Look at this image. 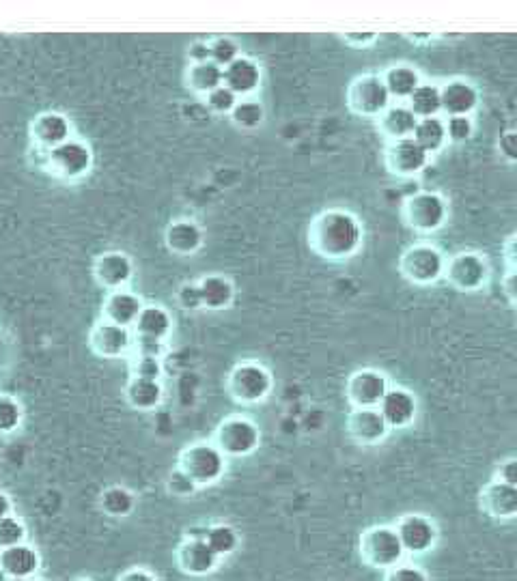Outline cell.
Instances as JSON below:
<instances>
[{
    "label": "cell",
    "instance_id": "obj_1",
    "mask_svg": "<svg viewBox=\"0 0 517 581\" xmlns=\"http://www.w3.org/2000/svg\"><path fill=\"white\" fill-rule=\"evenodd\" d=\"M309 242L321 259L345 261L362 248L365 229L352 211L326 209L311 222Z\"/></svg>",
    "mask_w": 517,
    "mask_h": 581
},
{
    "label": "cell",
    "instance_id": "obj_2",
    "mask_svg": "<svg viewBox=\"0 0 517 581\" xmlns=\"http://www.w3.org/2000/svg\"><path fill=\"white\" fill-rule=\"evenodd\" d=\"M274 388L272 373L259 362H240L227 379V392L235 403L255 405L268 399Z\"/></svg>",
    "mask_w": 517,
    "mask_h": 581
},
{
    "label": "cell",
    "instance_id": "obj_3",
    "mask_svg": "<svg viewBox=\"0 0 517 581\" xmlns=\"http://www.w3.org/2000/svg\"><path fill=\"white\" fill-rule=\"evenodd\" d=\"M446 257L433 244H414L401 254L399 272L416 287H429L444 278Z\"/></svg>",
    "mask_w": 517,
    "mask_h": 581
},
{
    "label": "cell",
    "instance_id": "obj_4",
    "mask_svg": "<svg viewBox=\"0 0 517 581\" xmlns=\"http://www.w3.org/2000/svg\"><path fill=\"white\" fill-rule=\"evenodd\" d=\"M177 467H181L197 483V487H209L225 476L227 457L222 455L216 444L199 442L184 448Z\"/></svg>",
    "mask_w": 517,
    "mask_h": 581
},
{
    "label": "cell",
    "instance_id": "obj_5",
    "mask_svg": "<svg viewBox=\"0 0 517 581\" xmlns=\"http://www.w3.org/2000/svg\"><path fill=\"white\" fill-rule=\"evenodd\" d=\"M403 218L416 233L431 235L449 220V203L438 192H416L405 201Z\"/></svg>",
    "mask_w": 517,
    "mask_h": 581
},
{
    "label": "cell",
    "instance_id": "obj_6",
    "mask_svg": "<svg viewBox=\"0 0 517 581\" xmlns=\"http://www.w3.org/2000/svg\"><path fill=\"white\" fill-rule=\"evenodd\" d=\"M405 551L399 543L395 528L390 526H375L362 532L360 536V558L371 569L388 571L393 566L403 562Z\"/></svg>",
    "mask_w": 517,
    "mask_h": 581
},
{
    "label": "cell",
    "instance_id": "obj_7",
    "mask_svg": "<svg viewBox=\"0 0 517 581\" xmlns=\"http://www.w3.org/2000/svg\"><path fill=\"white\" fill-rule=\"evenodd\" d=\"M214 444L227 459L248 457L259 448L261 431L253 420H248L244 416H229L218 424Z\"/></svg>",
    "mask_w": 517,
    "mask_h": 581
},
{
    "label": "cell",
    "instance_id": "obj_8",
    "mask_svg": "<svg viewBox=\"0 0 517 581\" xmlns=\"http://www.w3.org/2000/svg\"><path fill=\"white\" fill-rule=\"evenodd\" d=\"M393 104L382 74H362L347 89V106L358 117L377 119Z\"/></svg>",
    "mask_w": 517,
    "mask_h": 581
},
{
    "label": "cell",
    "instance_id": "obj_9",
    "mask_svg": "<svg viewBox=\"0 0 517 581\" xmlns=\"http://www.w3.org/2000/svg\"><path fill=\"white\" fill-rule=\"evenodd\" d=\"M46 166L65 181H76L89 175L93 166V151L85 140L69 138L63 145L46 153Z\"/></svg>",
    "mask_w": 517,
    "mask_h": 581
},
{
    "label": "cell",
    "instance_id": "obj_10",
    "mask_svg": "<svg viewBox=\"0 0 517 581\" xmlns=\"http://www.w3.org/2000/svg\"><path fill=\"white\" fill-rule=\"evenodd\" d=\"M444 276L457 291L474 293L485 287L489 278V265L479 252H459L453 259L446 261Z\"/></svg>",
    "mask_w": 517,
    "mask_h": 581
},
{
    "label": "cell",
    "instance_id": "obj_11",
    "mask_svg": "<svg viewBox=\"0 0 517 581\" xmlns=\"http://www.w3.org/2000/svg\"><path fill=\"white\" fill-rule=\"evenodd\" d=\"M395 532L399 536V543L405 554H412V556L427 554V551L433 549V545H436L438 541L436 523H433L429 517L418 515V513L403 515L397 521Z\"/></svg>",
    "mask_w": 517,
    "mask_h": 581
},
{
    "label": "cell",
    "instance_id": "obj_12",
    "mask_svg": "<svg viewBox=\"0 0 517 581\" xmlns=\"http://www.w3.org/2000/svg\"><path fill=\"white\" fill-rule=\"evenodd\" d=\"M431 155L416 143L414 138H403L388 143L386 147V166L397 177H416L429 166Z\"/></svg>",
    "mask_w": 517,
    "mask_h": 581
},
{
    "label": "cell",
    "instance_id": "obj_13",
    "mask_svg": "<svg viewBox=\"0 0 517 581\" xmlns=\"http://www.w3.org/2000/svg\"><path fill=\"white\" fill-rule=\"evenodd\" d=\"M388 379L384 373L375 371V368H362L347 379V399L354 405V409L377 407L388 392Z\"/></svg>",
    "mask_w": 517,
    "mask_h": 581
},
{
    "label": "cell",
    "instance_id": "obj_14",
    "mask_svg": "<svg viewBox=\"0 0 517 581\" xmlns=\"http://www.w3.org/2000/svg\"><path fill=\"white\" fill-rule=\"evenodd\" d=\"M89 347L93 349L95 356L100 358H123L125 353H130L134 347V334L130 328H121L115 323H97L89 334Z\"/></svg>",
    "mask_w": 517,
    "mask_h": 581
},
{
    "label": "cell",
    "instance_id": "obj_15",
    "mask_svg": "<svg viewBox=\"0 0 517 581\" xmlns=\"http://www.w3.org/2000/svg\"><path fill=\"white\" fill-rule=\"evenodd\" d=\"M93 276L100 287L108 291H121L134 278V263L125 252H104L95 259Z\"/></svg>",
    "mask_w": 517,
    "mask_h": 581
},
{
    "label": "cell",
    "instance_id": "obj_16",
    "mask_svg": "<svg viewBox=\"0 0 517 581\" xmlns=\"http://www.w3.org/2000/svg\"><path fill=\"white\" fill-rule=\"evenodd\" d=\"M377 412L382 414L388 429H408L418 414L416 396L405 388H388Z\"/></svg>",
    "mask_w": 517,
    "mask_h": 581
},
{
    "label": "cell",
    "instance_id": "obj_17",
    "mask_svg": "<svg viewBox=\"0 0 517 581\" xmlns=\"http://www.w3.org/2000/svg\"><path fill=\"white\" fill-rule=\"evenodd\" d=\"M261 67L257 61L248 59V56H240L231 65L222 69V84L237 97V99H248L253 97L259 87H261Z\"/></svg>",
    "mask_w": 517,
    "mask_h": 581
},
{
    "label": "cell",
    "instance_id": "obj_18",
    "mask_svg": "<svg viewBox=\"0 0 517 581\" xmlns=\"http://www.w3.org/2000/svg\"><path fill=\"white\" fill-rule=\"evenodd\" d=\"M481 104V93L468 80H451L440 87V106L449 117H470Z\"/></svg>",
    "mask_w": 517,
    "mask_h": 581
},
{
    "label": "cell",
    "instance_id": "obj_19",
    "mask_svg": "<svg viewBox=\"0 0 517 581\" xmlns=\"http://www.w3.org/2000/svg\"><path fill=\"white\" fill-rule=\"evenodd\" d=\"M388 431H390L388 424L384 422L382 414L377 412V407L354 409L347 418L349 437L362 446H377L380 442H384Z\"/></svg>",
    "mask_w": 517,
    "mask_h": 581
},
{
    "label": "cell",
    "instance_id": "obj_20",
    "mask_svg": "<svg viewBox=\"0 0 517 581\" xmlns=\"http://www.w3.org/2000/svg\"><path fill=\"white\" fill-rule=\"evenodd\" d=\"M218 556L205 541H190L186 538L177 549V566L181 573L190 577H205L218 569Z\"/></svg>",
    "mask_w": 517,
    "mask_h": 581
},
{
    "label": "cell",
    "instance_id": "obj_21",
    "mask_svg": "<svg viewBox=\"0 0 517 581\" xmlns=\"http://www.w3.org/2000/svg\"><path fill=\"white\" fill-rule=\"evenodd\" d=\"M33 143L41 151H50L72 138V123L61 112H44L31 125Z\"/></svg>",
    "mask_w": 517,
    "mask_h": 581
},
{
    "label": "cell",
    "instance_id": "obj_22",
    "mask_svg": "<svg viewBox=\"0 0 517 581\" xmlns=\"http://www.w3.org/2000/svg\"><path fill=\"white\" fill-rule=\"evenodd\" d=\"M173 332V317L169 310L160 304H145L141 315L132 325L134 340H158L166 343V338Z\"/></svg>",
    "mask_w": 517,
    "mask_h": 581
},
{
    "label": "cell",
    "instance_id": "obj_23",
    "mask_svg": "<svg viewBox=\"0 0 517 581\" xmlns=\"http://www.w3.org/2000/svg\"><path fill=\"white\" fill-rule=\"evenodd\" d=\"M203 239L205 235L201 226L188 218L171 222L164 233L166 248L177 254V257H192V254H197L203 248Z\"/></svg>",
    "mask_w": 517,
    "mask_h": 581
},
{
    "label": "cell",
    "instance_id": "obj_24",
    "mask_svg": "<svg viewBox=\"0 0 517 581\" xmlns=\"http://www.w3.org/2000/svg\"><path fill=\"white\" fill-rule=\"evenodd\" d=\"M143 300L136 293L121 289V291H110L106 302L102 306V317L106 323L121 325V328H130L136 323L138 315L143 310Z\"/></svg>",
    "mask_w": 517,
    "mask_h": 581
},
{
    "label": "cell",
    "instance_id": "obj_25",
    "mask_svg": "<svg viewBox=\"0 0 517 581\" xmlns=\"http://www.w3.org/2000/svg\"><path fill=\"white\" fill-rule=\"evenodd\" d=\"M483 513L498 521H511L517 515V487L492 480L481 491Z\"/></svg>",
    "mask_w": 517,
    "mask_h": 581
},
{
    "label": "cell",
    "instance_id": "obj_26",
    "mask_svg": "<svg viewBox=\"0 0 517 581\" xmlns=\"http://www.w3.org/2000/svg\"><path fill=\"white\" fill-rule=\"evenodd\" d=\"M41 558L29 543H20L0 551V569L13 579H31L39 571Z\"/></svg>",
    "mask_w": 517,
    "mask_h": 581
},
{
    "label": "cell",
    "instance_id": "obj_27",
    "mask_svg": "<svg viewBox=\"0 0 517 581\" xmlns=\"http://www.w3.org/2000/svg\"><path fill=\"white\" fill-rule=\"evenodd\" d=\"M418 119L414 117V112L408 108V104L403 102H393L380 117H377V127L380 132L388 138V143H395V140L412 138L414 127Z\"/></svg>",
    "mask_w": 517,
    "mask_h": 581
},
{
    "label": "cell",
    "instance_id": "obj_28",
    "mask_svg": "<svg viewBox=\"0 0 517 581\" xmlns=\"http://www.w3.org/2000/svg\"><path fill=\"white\" fill-rule=\"evenodd\" d=\"M382 80L386 84L390 99H393V102L397 99V102H403V104L408 102L410 95L423 84V78L421 74H418V69L410 65L388 67L382 74Z\"/></svg>",
    "mask_w": 517,
    "mask_h": 581
},
{
    "label": "cell",
    "instance_id": "obj_29",
    "mask_svg": "<svg viewBox=\"0 0 517 581\" xmlns=\"http://www.w3.org/2000/svg\"><path fill=\"white\" fill-rule=\"evenodd\" d=\"M199 291H201V302L203 308L207 310H227L231 308L235 300V287L233 282L227 276L220 274H209L203 276L199 282Z\"/></svg>",
    "mask_w": 517,
    "mask_h": 581
},
{
    "label": "cell",
    "instance_id": "obj_30",
    "mask_svg": "<svg viewBox=\"0 0 517 581\" xmlns=\"http://www.w3.org/2000/svg\"><path fill=\"white\" fill-rule=\"evenodd\" d=\"M125 399H128L130 407L138 409V412H153V409L162 403L164 390L160 381L132 377L128 381V386H125Z\"/></svg>",
    "mask_w": 517,
    "mask_h": 581
},
{
    "label": "cell",
    "instance_id": "obj_31",
    "mask_svg": "<svg viewBox=\"0 0 517 581\" xmlns=\"http://www.w3.org/2000/svg\"><path fill=\"white\" fill-rule=\"evenodd\" d=\"M186 82L194 93H199L205 97L212 91H216L218 87H222V67H218L212 61L194 63L188 67Z\"/></svg>",
    "mask_w": 517,
    "mask_h": 581
},
{
    "label": "cell",
    "instance_id": "obj_32",
    "mask_svg": "<svg viewBox=\"0 0 517 581\" xmlns=\"http://www.w3.org/2000/svg\"><path fill=\"white\" fill-rule=\"evenodd\" d=\"M412 138H414L416 143L421 145L429 155L442 151L444 145L449 143V140H446L444 119H440V117L418 119V123H416V127H414Z\"/></svg>",
    "mask_w": 517,
    "mask_h": 581
},
{
    "label": "cell",
    "instance_id": "obj_33",
    "mask_svg": "<svg viewBox=\"0 0 517 581\" xmlns=\"http://www.w3.org/2000/svg\"><path fill=\"white\" fill-rule=\"evenodd\" d=\"M408 108L414 112L416 119H429V117H438L442 112L440 106V87L433 82H423L421 87H418L408 102Z\"/></svg>",
    "mask_w": 517,
    "mask_h": 581
},
{
    "label": "cell",
    "instance_id": "obj_34",
    "mask_svg": "<svg viewBox=\"0 0 517 581\" xmlns=\"http://www.w3.org/2000/svg\"><path fill=\"white\" fill-rule=\"evenodd\" d=\"M100 506L108 517L121 519V517H128L134 513L136 498H134V493L125 487H108L102 493Z\"/></svg>",
    "mask_w": 517,
    "mask_h": 581
},
{
    "label": "cell",
    "instance_id": "obj_35",
    "mask_svg": "<svg viewBox=\"0 0 517 581\" xmlns=\"http://www.w3.org/2000/svg\"><path fill=\"white\" fill-rule=\"evenodd\" d=\"M229 117L233 125L240 127V130H257V127L263 125L265 121V108L259 99L248 97V99H240V102L235 104Z\"/></svg>",
    "mask_w": 517,
    "mask_h": 581
},
{
    "label": "cell",
    "instance_id": "obj_36",
    "mask_svg": "<svg viewBox=\"0 0 517 581\" xmlns=\"http://www.w3.org/2000/svg\"><path fill=\"white\" fill-rule=\"evenodd\" d=\"M205 543L218 558H227L235 554L237 547H240V534H237L235 528L231 526H212L207 530Z\"/></svg>",
    "mask_w": 517,
    "mask_h": 581
},
{
    "label": "cell",
    "instance_id": "obj_37",
    "mask_svg": "<svg viewBox=\"0 0 517 581\" xmlns=\"http://www.w3.org/2000/svg\"><path fill=\"white\" fill-rule=\"evenodd\" d=\"M240 44L231 37H216L209 41V61L225 69L235 59H240Z\"/></svg>",
    "mask_w": 517,
    "mask_h": 581
},
{
    "label": "cell",
    "instance_id": "obj_38",
    "mask_svg": "<svg viewBox=\"0 0 517 581\" xmlns=\"http://www.w3.org/2000/svg\"><path fill=\"white\" fill-rule=\"evenodd\" d=\"M22 424V405L11 394H0V435L18 431Z\"/></svg>",
    "mask_w": 517,
    "mask_h": 581
},
{
    "label": "cell",
    "instance_id": "obj_39",
    "mask_svg": "<svg viewBox=\"0 0 517 581\" xmlns=\"http://www.w3.org/2000/svg\"><path fill=\"white\" fill-rule=\"evenodd\" d=\"M26 536H29V532H26V526L16 515L0 519V551L26 543Z\"/></svg>",
    "mask_w": 517,
    "mask_h": 581
},
{
    "label": "cell",
    "instance_id": "obj_40",
    "mask_svg": "<svg viewBox=\"0 0 517 581\" xmlns=\"http://www.w3.org/2000/svg\"><path fill=\"white\" fill-rule=\"evenodd\" d=\"M166 489H169V493L175 495V498H190V495L199 491L197 483H194L181 467H175L169 478H166Z\"/></svg>",
    "mask_w": 517,
    "mask_h": 581
},
{
    "label": "cell",
    "instance_id": "obj_41",
    "mask_svg": "<svg viewBox=\"0 0 517 581\" xmlns=\"http://www.w3.org/2000/svg\"><path fill=\"white\" fill-rule=\"evenodd\" d=\"M164 373L162 358H153V356H138L132 362V377L138 379H149V381H160Z\"/></svg>",
    "mask_w": 517,
    "mask_h": 581
},
{
    "label": "cell",
    "instance_id": "obj_42",
    "mask_svg": "<svg viewBox=\"0 0 517 581\" xmlns=\"http://www.w3.org/2000/svg\"><path fill=\"white\" fill-rule=\"evenodd\" d=\"M446 127V140L451 143H468L474 134V121L472 117H449V121H444Z\"/></svg>",
    "mask_w": 517,
    "mask_h": 581
},
{
    "label": "cell",
    "instance_id": "obj_43",
    "mask_svg": "<svg viewBox=\"0 0 517 581\" xmlns=\"http://www.w3.org/2000/svg\"><path fill=\"white\" fill-rule=\"evenodd\" d=\"M205 102H207V106L212 108L216 115H231V110L235 108V104L240 102V99H237L225 84H222V87H218L216 91H212L209 95H205Z\"/></svg>",
    "mask_w": 517,
    "mask_h": 581
},
{
    "label": "cell",
    "instance_id": "obj_44",
    "mask_svg": "<svg viewBox=\"0 0 517 581\" xmlns=\"http://www.w3.org/2000/svg\"><path fill=\"white\" fill-rule=\"evenodd\" d=\"M175 300L177 304L184 308V310H190V313H197V310L203 308V302H201V291H199V285L197 282H184L177 289V295H175Z\"/></svg>",
    "mask_w": 517,
    "mask_h": 581
},
{
    "label": "cell",
    "instance_id": "obj_45",
    "mask_svg": "<svg viewBox=\"0 0 517 581\" xmlns=\"http://www.w3.org/2000/svg\"><path fill=\"white\" fill-rule=\"evenodd\" d=\"M384 581H429L427 573L418 569L414 564H397L393 569H388Z\"/></svg>",
    "mask_w": 517,
    "mask_h": 581
},
{
    "label": "cell",
    "instance_id": "obj_46",
    "mask_svg": "<svg viewBox=\"0 0 517 581\" xmlns=\"http://www.w3.org/2000/svg\"><path fill=\"white\" fill-rule=\"evenodd\" d=\"M341 39L345 41L347 46H352V48L360 50V48L373 46L375 41H377V33H373V31H352V33L341 35Z\"/></svg>",
    "mask_w": 517,
    "mask_h": 581
},
{
    "label": "cell",
    "instance_id": "obj_47",
    "mask_svg": "<svg viewBox=\"0 0 517 581\" xmlns=\"http://www.w3.org/2000/svg\"><path fill=\"white\" fill-rule=\"evenodd\" d=\"M496 480H498V483L517 487V461L515 459L502 461L498 465V470H496Z\"/></svg>",
    "mask_w": 517,
    "mask_h": 581
},
{
    "label": "cell",
    "instance_id": "obj_48",
    "mask_svg": "<svg viewBox=\"0 0 517 581\" xmlns=\"http://www.w3.org/2000/svg\"><path fill=\"white\" fill-rule=\"evenodd\" d=\"M188 59H190V65L209 61V41H194L188 50Z\"/></svg>",
    "mask_w": 517,
    "mask_h": 581
},
{
    "label": "cell",
    "instance_id": "obj_49",
    "mask_svg": "<svg viewBox=\"0 0 517 581\" xmlns=\"http://www.w3.org/2000/svg\"><path fill=\"white\" fill-rule=\"evenodd\" d=\"M117 581H158L156 575H153L151 571L147 569H141V566H134V569H128V571H123Z\"/></svg>",
    "mask_w": 517,
    "mask_h": 581
},
{
    "label": "cell",
    "instance_id": "obj_50",
    "mask_svg": "<svg viewBox=\"0 0 517 581\" xmlns=\"http://www.w3.org/2000/svg\"><path fill=\"white\" fill-rule=\"evenodd\" d=\"M500 151L507 155V160L513 162L515 160V151H517V143H515V134L507 132L505 136L500 138Z\"/></svg>",
    "mask_w": 517,
    "mask_h": 581
},
{
    "label": "cell",
    "instance_id": "obj_51",
    "mask_svg": "<svg viewBox=\"0 0 517 581\" xmlns=\"http://www.w3.org/2000/svg\"><path fill=\"white\" fill-rule=\"evenodd\" d=\"M13 515V502L5 491H0V519Z\"/></svg>",
    "mask_w": 517,
    "mask_h": 581
},
{
    "label": "cell",
    "instance_id": "obj_52",
    "mask_svg": "<svg viewBox=\"0 0 517 581\" xmlns=\"http://www.w3.org/2000/svg\"><path fill=\"white\" fill-rule=\"evenodd\" d=\"M207 530L205 526H194V528H188L186 532V538H190V541H205L207 538Z\"/></svg>",
    "mask_w": 517,
    "mask_h": 581
},
{
    "label": "cell",
    "instance_id": "obj_53",
    "mask_svg": "<svg viewBox=\"0 0 517 581\" xmlns=\"http://www.w3.org/2000/svg\"><path fill=\"white\" fill-rule=\"evenodd\" d=\"M513 272L507 276V293H509V297H511V302H515V293H513Z\"/></svg>",
    "mask_w": 517,
    "mask_h": 581
},
{
    "label": "cell",
    "instance_id": "obj_54",
    "mask_svg": "<svg viewBox=\"0 0 517 581\" xmlns=\"http://www.w3.org/2000/svg\"><path fill=\"white\" fill-rule=\"evenodd\" d=\"M0 581H9V577H7V573L0 569Z\"/></svg>",
    "mask_w": 517,
    "mask_h": 581
},
{
    "label": "cell",
    "instance_id": "obj_55",
    "mask_svg": "<svg viewBox=\"0 0 517 581\" xmlns=\"http://www.w3.org/2000/svg\"><path fill=\"white\" fill-rule=\"evenodd\" d=\"M72 581H93V579H89V577H78V579H72Z\"/></svg>",
    "mask_w": 517,
    "mask_h": 581
},
{
    "label": "cell",
    "instance_id": "obj_56",
    "mask_svg": "<svg viewBox=\"0 0 517 581\" xmlns=\"http://www.w3.org/2000/svg\"><path fill=\"white\" fill-rule=\"evenodd\" d=\"M9 581H31V579H13V577H9Z\"/></svg>",
    "mask_w": 517,
    "mask_h": 581
},
{
    "label": "cell",
    "instance_id": "obj_57",
    "mask_svg": "<svg viewBox=\"0 0 517 581\" xmlns=\"http://www.w3.org/2000/svg\"><path fill=\"white\" fill-rule=\"evenodd\" d=\"M35 581H48V579H35Z\"/></svg>",
    "mask_w": 517,
    "mask_h": 581
}]
</instances>
